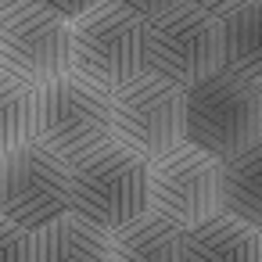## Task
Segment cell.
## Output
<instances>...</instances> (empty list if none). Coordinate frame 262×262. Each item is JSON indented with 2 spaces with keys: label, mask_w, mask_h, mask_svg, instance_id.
Instances as JSON below:
<instances>
[{
  "label": "cell",
  "mask_w": 262,
  "mask_h": 262,
  "mask_svg": "<svg viewBox=\"0 0 262 262\" xmlns=\"http://www.w3.org/2000/svg\"><path fill=\"white\" fill-rule=\"evenodd\" d=\"M183 144L223 162L262 144V86L215 69L183 90Z\"/></svg>",
  "instance_id": "6da1fadb"
},
{
  "label": "cell",
  "mask_w": 262,
  "mask_h": 262,
  "mask_svg": "<svg viewBox=\"0 0 262 262\" xmlns=\"http://www.w3.org/2000/svg\"><path fill=\"white\" fill-rule=\"evenodd\" d=\"M69 72L115 94L147 72V22L115 0H101L69 22Z\"/></svg>",
  "instance_id": "7a4b0ae2"
},
{
  "label": "cell",
  "mask_w": 262,
  "mask_h": 262,
  "mask_svg": "<svg viewBox=\"0 0 262 262\" xmlns=\"http://www.w3.org/2000/svg\"><path fill=\"white\" fill-rule=\"evenodd\" d=\"M33 140L76 165L97 147L112 144V94L94 90L72 72L33 90Z\"/></svg>",
  "instance_id": "3957f363"
},
{
  "label": "cell",
  "mask_w": 262,
  "mask_h": 262,
  "mask_svg": "<svg viewBox=\"0 0 262 262\" xmlns=\"http://www.w3.org/2000/svg\"><path fill=\"white\" fill-rule=\"evenodd\" d=\"M69 212L112 233L147 212V162L122 144H104L69 165Z\"/></svg>",
  "instance_id": "277c9868"
},
{
  "label": "cell",
  "mask_w": 262,
  "mask_h": 262,
  "mask_svg": "<svg viewBox=\"0 0 262 262\" xmlns=\"http://www.w3.org/2000/svg\"><path fill=\"white\" fill-rule=\"evenodd\" d=\"M112 140L151 162L183 144V90L144 72L112 94Z\"/></svg>",
  "instance_id": "5b68a950"
},
{
  "label": "cell",
  "mask_w": 262,
  "mask_h": 262,
  "mask_svg": "<svg viewBox=\"0 0 262 262\" xmlns=\"http://www.w3.org/2000/svg\"><path fill=\"white\" fill-rule=\"evenodd\" d=\"M219 69V18L176 4L147 18V72L187 90Z\"/></svg>",
  "instance_id": "8992f818"
},
{
  "label": "cell",
  "mask_w": 262,
  "mask_h": 262,
  "mask_svg": "<svg viewBox=\"0 0 262 262\" xmlns=\"http://www.w3.org/2000/svg\"><path fill=\"white\" fill-rule=\"evenodd\" d=\"M0 72L26 86H43L69 72V22L26 0L15 11L0 15Z\"/></svg>",
  "instance_id": "52a82bcc"
},
{
  "label": "cell",
  "mask_w": 262,
  "mask_h": 262,
  "mask_svg": "<svg viewBox=\"0 0 262 262\" xmlns=\"http://www.w3.org/2000/svg\"><path fill=\"white\" fill-rule=\"evenodd\" d=\"M69 212V165L36 140L0 158V215L36 230Z\"/></svg>",
  "instance_id": "ba28073f"
},
{
  "label": "cell",
  "mask_w": 262,
  "mask_h": 262,
  "mask_svg": "<svg viewBox=\"0 0 262 262\" xmlns=\"http://www.w3.org/2000/svg\"><path fill=\"white\" fill-rule=\"evenodd\" d=\"M147 212L190 230L215 215V158L180 144L147 162Z\"/></svg>",
  "instance_id": "9c48e42d"
},
{
  "label": "cell",
  "mask_w": 262,
  "mask_h": 262,
  "mask_svg": "<svg viewBox=\"0 0 262 262\" xmlns=\"http://www.w3.org/2000/svg\"><path fill=\"white\" fill-rule=\"evenodd\" d=\"M183 262H262V230L215 212L183 230Z\"/></svg>",
  "instance_id": "30bf717a"
},
{
  "label": "cell",
  "mask_w": 262,
  "mask_h": 262,
  "mask_svg": "<svg viewBox=\"0 0 262 262\" xmlns=\"http://www.w3.org/2000/svg\"><path fill=\"white\" fill-rule=\"evenodd\" d=\"M33 262H108V233L65 212L29 230Z\"/></svg>",
  "instance_id": "8fae6325"
},
{
  "label": "cell",
  "mask_w": 262,
  "mask_h": 262,
  "mask_svg": "<svg viewBox=\"0 0 262 262\" xmlns=\"http://www.w3.org/2000/svg\"><path fill=\"white\" fill-rule=\"evenodd\" d=\"M108 262H183V230L144 212L108 233Z\"/></svg>",
  "instance_id": "7c38bea8"
},
{
  "label": "cell",
  "mask_w": 262,
  "mask_h": 262,
  "mask_svg": "<svg viewBox=\"0 0 262 262\" xmlns=\"http://www.w3.org/2000/svg\"><path fill=\"white\" fill-rule=\"evenodd\" d=\"M262 144L215 162V212L233 215L241 223L262 226V194H258Z\"/></svg>",
  "instance_id": "4fadbf2b"
},
{
  "label": "cell",
  "mask_w": 262,
  "mask_h": 262,
  "mask_svg": "<svg viewBox=\"0 0 262 262\" xmlns=\"http://www.w3.org/2000/svg\"><path fill=\"white\" fill-rule=\"evenodd\" d=\"M219 69L262 86V0H248L219 18Z\"/></svg>",
  "instance_id": "5bb4252c"
},
{
  "label": "cell",
  "mask_w": 262,
  "mask_h": 262,
  "mask_svg": "<svg viewBox=\"0 0 262 262\" xmlns=\"http://www.w3.org/2000/svg\"><path fill=\"white\" fill-rule=\"evenodd\" d=\"M33 144V86L0 72V158Z\"/></svg>",
  "instance_id": "9a60e30c"
},
{
  "label": "cell",
  "mask_w": 262,
  "mask_h": 262,
  "mask_svg": "<svg viewBox=\"0 0 262 262\" xmlns=\"http://www.w3.org/2000/svg\"><path fill=\"white\" fill-rule=\"evenodd\" d=\"M0 262H33L29 230L15 226L11 219L0 215Z\"/></svg>",
  "instance_id": "2e32d148"
},
{
  "label": "cell",
  "mask_w": 262,
  "mask_h": 262,
  "mask_svg": "<svg viewBox=\"0 0 262 262\" xmlns=\"http://www.w3.org/2000/svg\"><path fill=\"white\" fill-rule=\"evenodd\" d=\"M115 4H122L126 11H133V15H140V18L147 22V18H155V15H162V11L183 4V0H115Z\"/></svg>",
  "instance_id": "e0dca14e"
},
{
  "label": "cell",
  "mask_w": 262,
  "mask_h": 262,
  "mask_svg": "<svg viewBox=\"0 0 262 262\" xmlns=\"http://www.w3.org/2000/svg\"><path fill=\"white\" fill-rule=\"evenodd\" d=\"M36 4H43V8H51V11H58L65 22H72V18H79L83 11H90L94 4H101V0H36Z\"/></svg>",
  "instance_id": "ac0fdd59"
},
{
  "label": "cell",
  "mask_w": 262,
  "mask_h": 262,
  "mask_svg": "<svg viewBox=\"0 0 262 262\" xmlns=\"http://www.w3.org/2000/svg\"><path fill=\"white\" fill-rule=\"evenodd\" d=\"M183 4H190V8H198V11L212 15V18H223L226 11H233V8H241V4H248V0H183Z\"/></svg>",
  "instance_id": "d6986e66"
},
{
  "label": "cell",
  "mask_w": 262,
  "mask_h": 262,
  "mask_svg": "<svg viewBox=\"0 0 262 262\" xmlns=\"http://www.w3.org/2000/svg\"><path fill=\"white\" fill-rule=\"evenodd\" d=\"M18 4H26V0H0V15H8V11H15Z\"/></svg>",
  "instance_id": "ffe728a7"
}]
</instances>
